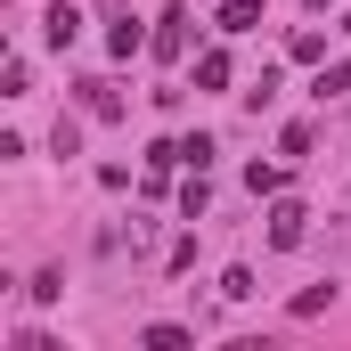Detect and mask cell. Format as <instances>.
Wrapping results in <instances>:
<instances>
[{"label": "cell", "instance_id": "obj_10", "mask_svg": "<svg viewBox=\"0 0 351 351\" xmlns=\"http://www.w3.org/2000/svg\"><path fill=\"white\" fill-rule=\"evenodd\" d=\"M311 8H327V0H311Z\"/></svg>", "mask_w": 351, "mask_h": 351}, {"label": "cell", "instance_id": "obj_4", "mask_svg": "<svg viewBox=\"0 0 351 351\" xmlns=\"http://www.w3.org/2000/svg\"><path fill=\"white\" fill-rule=\"evenodd\" d=\"M196 90H229V58H221V49L196 58Z\"/></svg>", "mask_w": 351, "mask_h": 351}, {"label": "cell", "instance_id": "obj_7", "mask_svg": "<svg viewBox=\"0 0 351 351\" xmlns=\"http://www.w3.org/2000/svg\"><path fill=\"white\" fill-rule=\"evenodd\" d=\"M245 188H254V196H278V188H286V164H254Z\"/></svg>", "mask_w": 351, "mask_h": 351}, {"label": "cell", "instance_id": "obj_6", "mask_svg": "<svg viewBox=\"0 0 351 351\" xmlns=\"http://www.w3.org/2000/svg\"><path fill=\"white\" fill-rule=\"evenodd\" d=\"M82 106H90V114H123V98H114V82H82Z\"/></svg>", "mask_w": 351, "mask_h": 351}, {"label": "cell", "instance_id": "obj_5", "mask_svg": "<svg viewBox=\"0 0 351 351\" xmlns=\"http://www.w3.org/2000/svg\"><path fill=\"white\" fill-rule=\"evenodd\" d=\"M41 25H49V41H58V49H66V41H74V33H82V16H74V8H66V0H58V8H49V16H41Z\"/></svg>", "mask_w": 351, "mask_h": 351}, {"label": "cell", "instance_id": "obj_8", "mask_svg": "<svg viewBox=\"0 0 351 351\" xmlns=\"http://www.w3.org/2000/svg\"><path fill=\"white\" fill-rule=\"evenodd\" d=\"M139 343H147V351H188V327H147Z\"/></svg>", "mask_w": 351, "mask_h": 351}, {"label": "cell", "instance_id": "obj_1", "mask_svg": "<svg viewBox=\"0 0 351 351\" xmlns=\"http://www.w3.org/2000/svg\"><path fill=\"white\" fill-rule=\"evenodd\" d=\"M302 229H311L302 204H278V213H269V245H302Z\"/></svg>", "mask_w": 351, "mask_h": 351}, {"label": "cell", "instance_id": "obj_3", "mask_svg": "<svg viewBox=\"0 0 351 351\" xmlns=\"http://www.w3.org/2000/svg\"><path fill=\"white\" fill-rule=\"evenodd\" d=\"M262 25V0H221V33H254Z\"/></svg>", "mask_w": 351, "mask_h": 351}, {"label": "cell", "instance_id": "obj_2", "mask_svg": "<svg viewBox=\"0 0 351 351\" xmlns=\"http://www.w3.org/2000/svg\"><path fill=\"white\" fill-rule=\"evenodd\" d=\"M188 49V8H164V33H156V58H180Z\"/></svg>", "mask_w": 351, "mask_h": 351}, {"label": "cell", "instance_id": "obj_9", "mask_svg": "<svg viewBox=\"0 0 351 351\" xmlns=\"http://www.w3.org/2000/svg\"><path fill=\"white\" fill-rule=\"evenodd\" d=\"M139 41H147V33H139V25H131V16H123V25H114V33H106V49H114V58H131V49H139Z\"/></svg>", "mask_w": 351, "mask_h": 351}]
</instances>
